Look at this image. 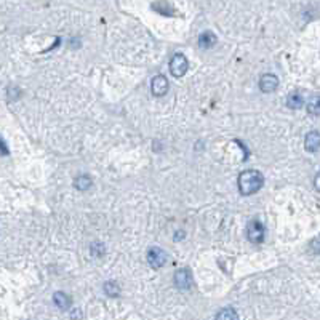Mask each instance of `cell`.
Listing matches in <instances>:
<instances>
[{
  "mask_svg": "<svg viewBox=\"0 0 320 320\" xmlns=\"http://www.w3.org/2000/svg\"><path fill=\"white\" fill-rule=\"evenodd\" d=\"M264 184V176L258 170H245L239 176V191L242 195H251L258 192Z\"/></svg>",
  "mask_w": 320,
  "mask_h": 320,
  "instance_id": "1",
  "label": "cell"
},
{
  "mask_svg": "<svg viewBox=\"0 0 320 320\" xmlns=\"http://www.w3.org/2000/svg\"><path fill=\"white\" fill-rule=\"evenodd\" d=\"M189 69V61L183 53H176L170 61V72L175 77H183Z\"/></svg>",
  "mask_w": 320,
  "mask_h": 320,
  "instance_id": "2",
  "label": "cell"
},
{
  "mask_svg": "<svg viewBox=\"0 0 320 320\" xmlns=\"http://www.w3.org/2000/svg\"><path fill=\"white\" fill-rule=\"evenodd\" d=\"M247 235H248L250 242L261 243L262 240H264V226H262L258 219L251 221V223L248 224V229H247Z\"/></svg>",
  "mask_w": 320,
  "mask_h": 320,
  "instance_id": "3",
  "label": "cell"
},
{
  "mask_svg": "<svg viewBox=\"0 0 320 320\" xmlns=\"http://www.w3.org/2000/svg\"><path fill=\"white\" fill-rule=\"evenodd\" d=\"M147 262L151 264V267L154 269H160L163 264L167 262V255H165V251L157 248V247H154L151 248L149 251H147Z\"/></svg>",
  "mask_w": 320,
  "mask_h": 320,
  "instance_id": "4",
  "label": "cell"
},
{
  "mask_svg": "<svg viewBox=\"0 0 320 320\" xmlns=\"http://www.w3.org/2000/svg\"><path fill=\"white\" fill-rule=\"evenodd\" d=\"M278 87V79L274 76V74H264L261 79H259V88L261 92L264 93H272L275 92V88Z\"/></svg>",
  "mask_w": 320,
  "mask_h": 320,
  "instance_id": "5",
  "label": "cell"
},
{
  "mask_svg": "<svg viewBox=\"0 0 320 320\" xmlns=\"http://www.w3.org/2000/svg\"><path fill=\"white\" fill-rule=\"evenodd\" d=\"M151 90H152V95L155 96H163L168 92V80L167 77L163 76H155L151 82Z\"/></svg>",
  "mask_w": 320,
  "mask_h": 320,
  "instance_id": "6",
  "label": "cell"
},
{
  "mask_svg": "<svg viewBox=\"0 0 320 320\" xmlns=\"http://www.w3.org/2000/svg\"><path fill=\"white\" fill-rule=\"evenodd\" d=\"M191 280H192V277H191L189 269L183 267V269L176 270V274H175V285L178 286V288H181V290L189 288V286H191Z\"/></svg>",
  "mask_w": 320,
  "mask_h": 320,
  "instance_id": "7",
  "label": "cell"
},
{
  "mask_svg": "<svg viewBox=\"0 0 320 320\" xmlns=\"http://www.w3.org/2000/svg\"><path fill=\"white\" fill-rule=\"evenodd\" d=\"M304 147L307 152H317L320 149V133L318 131H309L304 139Z\"/></svg>",
  "mask_w": 320,
  "mask_h": 320,
  "instance_id": "8",
  "label": "cell"
},
{
  "mask_svg": "<svg viewBox=\"0 0 320 320\" xmlns=\"http://www.w3.org/2000/svg\"><path fill=\"white\" fill-rule=\"evenodd\" d=\"M302 104H304V98L301 96L299 92H293L286 98V106H288L290 109H301Z\"/></svg>",
  "mask_w": 320,
  "mask_h": 320,
  "instance_id": "9",
  "label": "cell"
},
{
  "mask_svg": "<svg viewBox=\"0 0 320 320\" xmlns=\"http://www.w3.org/2000/svg\"><path fill=\"white\" fill-rule=\"evenodd\" d=\"M53 301H55V304L63 310L69 309V306H71V298L63 291H56L55 296H53Z\"/></svg>",
  "mask_w": 320,
  "mask_h": 320,
  "instance_id": "10",
  "label": "cell"
},
{
  "mask_svg": "<svg viewBox=\"0 0 320 320\" xmlns=\"http://www.w3.org/2000/svg\"><path fill=\"white\" fill-rule=\"evenodd\" d=\"M215 320H240V317H239V314H237L235 309H232V307H224V309L219 310Z\"/></svg>",
  "mask_w": 320,
  "mask_h": 320,
  "instance_id": "11",
  "label": "cell"
},
{
  "mask_svg": "<svg viewBox=\"0 0 320 320\" xmlns=\"http://www.w3.org/2000/svg\"><path fill=\"white\" fill-rule=\"evenodd\" d=\"M92 184H93L92 178L87 176V175H80V176L76 178V181H74V186H76L79 191H87L92 187Z\"/></svg>",
  "mask_w": 320,
  "mask_h": 320,
  "instance_id": "12",
  "label": "cell"
},
{
  "mask_svg": "<svg viewBox=\"0 0 320 320\" xmlns=\"http://www.w3.org/2000/svg\"><path fill=\"white\" fill-rule=\"evenodd\" d=\"M215 44H216V36L211 34V32H203L199 37V45L202 48H211Z\"/></svg>",
  "mask_w": 320,
  "mask_h": 320,
  "instance_id": "13",
  "label": "cell"
},
{
  "mask_svg": "<svg viewBox=\"0 0 320 320\" xmlns=\"http://www.w3.org/2000/svg\"><path fill=\"white\" fill-rule=\"evenodd\" d=\"M307 112L310 114V116L314 117H318L320 116V96H312L310 100L307 101Z\"/></svg>",
  "mask_w": 320,
  "mask_h": 320,
  "instance_id": "14",
  "label": "cell"
},
{
  "mask_svg": "<svg viewBox=\"0 0 320 320\" xmlns=\"http://www.w3.org/2000/svg\"><path fill=\"white\" fill-rule=\"evenodd\" d=\"M104 291L109 294V296H117V294L120 293V288L119 285L116 282H106L104 283Z\"/></svg>",
  "mask_w": 320,
  "mask_h": 320,
  "instance_id": "15",
  "label": "cell"
},
{
  "mask_svg": "<svg viewBox=\"0 0 320 320\" xmlns=\"http://www.w3.org/2000/svg\"><path fill=\"white\" fill-rule=\"evenodd\" d=\"M314 187L320 192V171H318V173L315 175V178H314Z\"/></svg>",
  "mask_w": 320,
  "mask_h": 320,
  "instance_id": "16",
  "label": "cell"
},
{
  "mask_svg": "<svg viewBox=\"0 0 320 320\" xmlns=\"http://www.w3.org/2000/svg\"><path fill=\"white\" fill-rule=\"evenodd\" d=\"M0 149H2V154H7V147L4 146V143L0 141Z\"/></svg>",
  "mask_w": 320,
  "mask_h": 320,
  "instance_id": "17",
  "label": "cell"
}]
</instances>
